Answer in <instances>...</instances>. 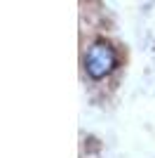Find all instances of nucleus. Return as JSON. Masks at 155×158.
Instances as JSON below:
<instances>
[{
  "label": "nucleus",
  "mask_w": 155,
  "mask_h": 158,
  "mask_svg": "<svg viewBox=\"0 0 155 158\" xmlns=\"http://www.w3.org/2000/svg\"><path fill=\"white\" fill-rule=\"evenodd\" d=\"M120 69V52L106 38L92 40L82 52V71L89 83H103L113 71Z\"/></svg>",
  "instance_id": "1"
}]
</instances>
